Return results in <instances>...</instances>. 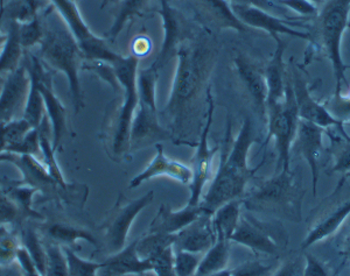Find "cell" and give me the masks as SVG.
<instances>
[{
	"label": "cell",
	"instance_id": "f1b7e54d",
	"mask_svg": "<svg viewBox=\"0 0 350 276\" xmlns=\"http://www.w3.org/2000/svg\"><path fill=\"white\" fill-rule=\"evenodd\" d=\"M230 243L226 238L216 237L214 245L203 254L196 275H206L227 269L230 259Z\"/></svg>",
	"mask_w": 350,
	"mask_h": 276
},
{
	"label": "cell",
	"instance_id": "f35d334b",
	"mask_svg": "<svg viewBox=\"0 0 350 276\" xmlns=\"http://www.w3.org/2000/svg\"><path fill=\"white\" fill-rule=\"evenodd\" d=\"M21 237L8 225H0V267L14 264L16 254L21 249Z\"/></svg>",
	"mask_w": 350,
	"mask_h": 276
},
{
	"label": "cell",
	"instance_id": "1f68e13d",
	"mask_svg": "<svg viewBox=\"0 0 350 276\" xmlns=\"http://www.w3.org/2000/svg\"><path fill=\"white\" fill-rule=\"evenodd\" d=\"M21 241L23 249L32 259L33 264H36L38 271L44 276L47 257H46L44 241L41 239L40 232H38V230L29 225L24 226L21 230Z\"/></svg>",
	"mask_w": 350,
	"mask_h": 276
},
{
	"label": "cell",
	"instance_id": "484cf974",
	"mask_svg": "<svg viewBox=\"0 0 350 276\" xmlns=\"http://www.w3.org/2000/svg\"><path fill=\"white\" fill-rule=\"evenodd\" d=\"M40 234H42L47 241L60 245V246H75L79 240L87 241L96 249H100V241L90 230L84 229L77 225L67 223V221H47L39 227Z\"/></svg>",
	"mask_w": 350,
	"mask_h": 276
},
{
	"label": "cell",
	"instance_id": "ee69618b",
	"mask_svg": "<svg viewBox=\"0 0 350 276\" xmlns=\"http://www.w3.org/2000/svg\"><path fill=\"white\" fill-rule=\"evenodd\" d=\"M273 264H265L257 260H247L231 269V276H271L275 271Z\"/></svg>",
	"mask_w": 350,
	"mask_h": 276
},
{
	"label": "cell",
	"instance_id": "db71d44e",
	"mask_svg": "<svg viewBox=\"0 0 350 276\" xmlns=\"http://www.w3.org/2000/svg\"><path fill=\"white\" fill-rule=\"evenodd\" d=\"M0 1H3V0H0ZM24 4L27 8L29 16L32 18V16H36L39 13L41 0H24Z\"/></svg>",
	"mask_w": 350,
	"mask_h": 276
},
{
	"label": "cell",
	"instance_id": "d4e9b609",
	"mask_svg": "<svg viewBox=\"0 0 350 276\" xmlns=\"http://www.w3.org/2000/svg\"><path fill=\"white\" fill-rule=\"evenodd\" d=\"M202 212L201 204H186V206L178 210H173L171 206L161 204L148 226V232L176 234L191 224V221H196Z\"/></svg>",
	"mask_w": 350,
	"mask_h": 276
},
{
	"label": "cell",
	"instance_id": "836d02e7",
	"mask_svg": "<svg viewBox=\"0 0 350 276\" xmlns=\"http://www.w3.org/2000/svg\"><path fill=\"white\" fill-rule=\"evenodd\" d=\"M148 1L150 0H120V8L107 34L108 39L111 41L116 40L129 21L143 12L145 8L148 6Z\"/></svg>",
	"mask_w": 350,
	"mask_h": 276
},
{
	"label": "cell",
	"instance_id": "ffe728a7",
	"mask_svg": "<svg viewBox=\"0 0 350 276\" xmlns=\"http://www.w3.org/2000/svg\"><path fill=\"white\" fill-rule=\"evenodd\" d=\"M216 241V232L213 225V215L203 212L185 229L175 234L173 249L187 251L196 254H204Z\"/></svg>",
	"mask_w": 350,
	"mask_h": 276
},
{
	"label": "cell",
	"instance_id": "6f0895ef",
	"mask_svg": "<svg viewBox=\"0 0 350 276\" xmlns=\"http://www.w3.org/2000/svg\"><path fill=\"white\" fill-rule=\"evenodd\" d=\"M3 12H4V8H3V4H1V6H0V20H1V16H3ZM6 39H8V36H4V34H1V32H0V52H1V49L4 47Z\"/></svg>",
	"mask_w": 350,
	"mask_h": 276
},
{
	"label": "cell",
	"instance_id": "603a6c76",
	"mask_svg": "<svg viewBox=\"0 0 350 276\" xmlns=\"http://www.w3.org/2000/svg\"><path fill=\"white\" fill-rule=\"evenodd\" d=\"M152 261L143 260L137 252V239L103 261L98 276L142 275L152 273Z\"/></svg>",
	"mask_w": 350,
	"mask_h": 276
},
{
	"label": "cell",
	"instance_id": "e0dca14e",
	"mask_svg": "<svg viewBox=\"0 0 350 276\" xmlns=\"http://www.w3.org/2000/svg\"><path fill=\"white\" fill-rule=\"evenodd\" d=\"M231 5V4H230ZM235 16L239 21L245 25L247 27L258 28L269 33L272 38L277 36H287L305 40L313 44V38L310 33L300 32L295 29V23L293 19H283L280 16H275L272 13L267 12L260 8H251V6H241V5H231Z\"/></svg>",
	"mask_w": 350,
	"mask_h": 276
},
{
	"label": "cell",
	"instance_id": "83f0119b",
	"mask_svg": "<svg viewBox=\"0 0 350 276\" xmlns=\"http://www.w3.org/2000/svg\"><path fill=\"white\" fill-rule=\"evenodd\" d=\"M8 39L0 52V75L10 74L21 66L24 47L19 36V20H12L8 27Z\"/></svg>",
	"mask_w": 350,
	"mask_h": 276
},
{
	"label": "cell",
	"instance_id": "91938a15",
	"mask_svg": "<svg viewBox=\"0 0 350 276\" xmlns=\"http://www.w3.org/2000/svg\"><path fill=\"white\" fill-rule=\"evenodd\" d=\"M312 3H314V4H323L325 3V0H310Z\"/></svg>",
	"mask_w": 350,
	"mask_h": 276
},
{
	"label": "cell",
	"instance_id": "f5cc1de1",
	"mask_svg": "<svg viewBox=\"0 0 350 276\" xmlns=\"http://www.w3.org/2000/svg\"><path fill=\"white\" fill-rule=\"evenodd\" d=\"M0 276H23L21 267L18 262L6 266V267H0Z\"/></svg>",
	"mask_w": 350,
	"mask_h": 276
},
{
	"label": "cell",
	"instance_id": "277c9868",
	"mask_svg": "<svg viewBox=\"0 0 350 276\" xmlns=\"http://www.w3.org/2000/svg\"><path fill=\"white\" fill-rule=\"evenodd\" d=\"M304 190L291 170L275 171L270 178L258 180L245 191L241 203L247 212L264 213L293 223L301 221Z\"/></svg>",
	"mask_w": 350,
	"mask_h": 276
},
{
	"label": "cell",
	"instance_id": "be15d7a7",
	"mask_svg": "<svg viewBox=\"0 0 350 276\" xmlns=\"http://www.w3.org/2000/svg\"><path fill=\"white\" fill-rule=\"evenodd\" d=\"M74 1H76V0H74Z\"/></svg>",
	"mask_w": 350,
	"mask_h": 276
},
{
	"label": "cell",
	"instance_id": "4316f807",
	"mask_svg": "<svg viewBox=\"0 0 350 276\" xmlns=\"http://www.w3.org/2000/svg\"><path fill=\"white\" fill-rule=\"evenodd\" d=\"M335 130L327 128L326 135L330 139V154L333 158L332 173H340L342 178L350 176V135L345 126L334 127Z\"/></svg>",
	"mask_w": 350,
	"mask_h": 276
},
{
	"label": "cell",
	"instance_id": "3957f363",
	"mask_svg": "<svg viewBox=\"0 0 350 276\" xmlns=\"http://www.w3.org/2000/svg\"><path fill=\"white\" fill-rule=\"evenodd\" d=\"M112 66L120 85L122 100L110 115L107 130H104V140L109 156L115 161L120 162L131 152L130 135L132 120L139 103L137 82L139 59L133 54L120 56Z\"/></svg>",
	"mask_w": 350,
	"mask_h": 276
},
{
	"label": "cell",
	"instance_id": "8d00e7d4",
	"mask_svg": "<svg viewBox=\"0 0 350 276\" xmlns=\"http://www.w3.org/2000/svg\"><path fill=\"white\" fill-rule=\"evenodd\" d=\"M23 118L33 128H38L40 126L41 122H44V119L46 118V107H44V98H42L40 90L38 87V84L32 79H31V87H29V92H28Z\"/></svg>",
	"mask_w": 350,
	"mask_h": 276
},
{
	"label": "cell",
	"instance_id": "30bf717a",
	"mask_svg": "<svg viewBox=\"0 0 350 276\" xmlns=\"http://www.w3.org/2000/svg\"><path fill=\"white\" fill-rule=\"evenodd\" d=\"M231 243L242 245L255 254L275 257L288 244L286 230L280 223L265 221L254 213H242Z\"/></svg>",
	"mask_w": 350,
	"mask_h": 276
},
{
	"label": "cell",
	"instance_id": "ab89813d",
	"mask_svg": "<svg viewBox=\"0 0 350 276\" xmlns=\"http://www.w3.org/2000/svg\"><path fill=\"white\" fill-rule=\"evenodd\" d=\"M44 247L47 257L44 276H69L67 257L62 246L46 241Z\"/></svg>",
	"mask_w": 350,
	"mask_h": 276
},
{
	"label": "cell",
	"instance_id": "74e56055",
	"mask_svg": "<svg viewBox=\"0 0 350 276\" xmlns=\"http://www.w3.org/2000/svg\"><path fill=\"white\" fill-rule=\"evenodd\" d=\"M62 249L67 257L69 276H98V271L103 267V261L97 262L84 259L69 246H64Z\"/></svg>",
	"mask_w": 350,
	"mask_h": 276
},
{
	"label": "cell",
	"instance_id": "ba28073f",
	"mask_svg": "<svg viewBox=\"0 0 350 276\" xmlns=\"http://www.w3.org/2000/svg\"><path fill=\"white\" fill-rule=\"evenodd\" d=\"M299 122L298 107L295 103L290 77L287 82L285 99L278 105L267 109L265 145L272 139L275 140V150L278 155L275 171L291 170V152L298 130Z\"/></svg>",
	"mask_w": 350,
	"mask_h": 276
},
{
	"label": "cell",
	"instance_id": "8992f818",
	"mask_svg": "<svg viewBox=\"0 0 350 276\" xmlns=\"http://www.w3.org/2000/svg\"><path fill=\"white\" fill-rule=\"evenodd\" d=\"M350 0H325L323 6L315 16V34H312L313 44L319 41L334 71V95L348 87L347 64L341 56L343 33L349 27Z\"/></svg>",
	"mask_w": 350,
	"mask_h": 276
},
{
	"label": "cell",
	"instance_id": "5b68a950",
	"mask_svg": "<svg viewBox=\"0 0 350 276\" xmlns=\"http://www.w3.org/2000/svg\"><path fill=\"white\" fill-rule=\"evenodd\" d=\"M46 18L44 38L39 44L41 59L49 67L66 75L74 109L79 113L84 107L80 79L83 54L59 14L53 16L49 12Z\"/></svg>",
	"mask_w": 350,
	"mask_h": 276
},
{
	"label": "cell",
	"instance_id": "52a82bcc",
	"mask_svg": "<svg viewBox=\"0 0 350 276\" xmlns=\"http://www.w3.org/2000/svg\"><path fill=\"white\" fill-rule=\"evenodd\" d=\"M138 96L139 103L132 120L130 147L131 150H143L170 140L171 132L161 126L157 109V83L158 71L146 68L138 71Z\"/></svg>",
	"mask_w": 350,
	"mask_h": 276
},
{
	"label": "cell",
	"instance_id": "681fc988",
	"mask_svg": "<svg viewBox=\"0 0 350 276\" xmlns=\"http://www.w3.org/2000/svg\"><path fill=\"white\" fill-rule=\"evenodd\" d=\"M304 266H305L304 258L288 259L277 267L271 276H303Z\"/></svg>",
	"mask_w": 350,
	"mask_h": 276
},
{
	"label": "cell",
	"instance_id": "5bb4252c",
	"mask_svg": "<svg viewBox=\"0 0 350 276\" xmlns=\"http://www.w3.org/2000/svg\"><path fill=\"white\" fill-rule=\"evenodd\" d=\"M292 64L291 71V84L295 94V103L298 107L299 118L313 122L325 130L330 127L345 126L343 122L330 115L325 104L319 103L314 97L310 95V87L306 79H304L297 64Z\"/></svg>",
	"mask_w": 350,
	"mask_h": 276
},
{
	"label": "cell",
	"instance_id": "4fadbf2b",
	"mask_svg": "<svg viewBox=\"0 0 350 276\" xmlns=\"http://www.w3.org/2000/svg\"><path fill=\"white\" fill-rule=\"evenodd\" d=\"M25 66L28 75L36 81L44 98L46 115L52 126L53 147L59 150L67 135V110L53 87V75L44 67V62L38 56L31 55Z\"/></svg>",
	"mask_w": 350,
	"mask_h": 276
},
{
	"label": "cell",
	"instance_id": "7dc6e473",
	"mask_svg": "<svg viewBox=\"0 0 350 276\" xmlns=\"http://www.w3.org/2000/svg\"><path fill=\"white\" fill-rule=\"evenodd\" d=\"M173 246L170 249L163 251L158 257L152 260V273H154L155 276H175L174 269H173Z\"/></svg>",
	"mask_w": 350,
	"mask_h": 276
},
{
	"label": "cell",
	"instance_id": "816d5d0a",
	"mask_svg": "<svg viewBox=\"0 0 350 276\" xmlns=\"http://www.w3.org/2000/svg\"><path fill=\"white\" fill-rule=\"evenodd\" d=\"M16 262L21 267L23 276H44L38 271L36 264H33L32 259L29 258L27 252L23 247L19 249V252L16 254Z\"/></svg>",
	"mask_w": 350,
	"mask_h": 276
},
{
	"label": "cell",
	"instance_id": "7a4b0ae2",
	"mask_svg": "<svg viewBox=\"0 0 350 276\" xmlns=\"http://www.w3.org/2000/svg\"><path fill=\"white\" fill-rule=\"evenodd\" d=\"M215 59V49L207 40H183L180 44L171 94L163 110V115L171 119L174 128L179 130L183 126L211 75Z\"/></svg>",
	"mask_w": 350,
	"mask_h": 276
},
{
	"label": "cell",
	"instance_id": "11a10c76",
	"mask_svg": "<svg viewBox=\"0 0 350 276\" xmlns=\"http://www.w3.org/2000/svg\"><path fill=\"white\" fill-rule=\"evenodd\" d=\"M340 253L342 254L345 260L348 261L350 264V229L347 233L346 237L343 239L342 247H341Z\"/></svg>",
	"mask_w": 350,
	"mask_h": 276
},
{
	"label": "cell",
	"instance_id": "60d3db41",
	"mask_svg": "<svg viewBox=\"0 0 350 276\" xmlns=\"http://www.w3.org/2000/svg\"><path fill=\"white\" fill-rule=\"evenodd\" d=\"M44 26L39 13L27 21H19V36L24 49L40 44L44 38Z\"/></svg>",
	"mask_w": 350,
	"mask_h": 276
},
{
	"label": "cell",
	"instance_id": "b9f144b4",
	"mask_svg": "<svg viewBox=\"0 0 350 276\" xmlns=\"http://www.w3.org/2000/svg\"><path fill=\"white\" fill-rule=\"evenodd\" d=\"M173 256V269L175 276H196L202 254L174 249Z\"/></svg>",
	"mask_w": 350,
	"mask_h": 276
},
{
	"label": "cell",
	"instance_id": "d590c367",
	"mask_svg": "<svg viewBox=\"0 0 350 276\" xmlns=\"http://www.w3.org/2000/svg\"><path fill=\"white\" fill-rule=\"evenodd\" d=\"M8 196L16 202V206H19L21 213L24 215L25 219H36V221H44V217L40 212L33 209V198L36 193H39L36 188L21 184V186H12L5 190Z\"/></svg>",
	"mask_w": 350,
	"mask_h": 276
},
{
	"label": "cell",
	"instance_id": "680465c9",
	"mask_svg": "<svg viewBox=\"0 0 350 276\" xmlns=\"http://www.w3.org/2000/svg\"><path fill=\"white\" fill-rule=\"evenodd\" d=\"M196 276H231V269H223V271H219V272L211 273V274H206V275Z\"/></svg>",
	"mask_w": 350,
	"mask_h": 276
},
{
	"label": "cell",
	"instance_id": "7c38bea8",
	"mask_svg": "<svg viewBox=\"0 0 350 276\" xmlns=\"http://www.w3.org/2000/svg\"><path fill=\"white\" fill-rule=\"evenodd\" d=\"M207 115L206 122L203 125L200 133L199 141L196 145V153L191 158V181L189 183V198L187 204L199 206L203 196V189L207 186L213 176V165L216 153L219 152V147H213L209 145V133H211L213 115H214V99L211 96V87L207 89Z\"/></svg>",
	"mask_w": 350,
	"mask_h": 276
},
{
	"label": "cell",
	"instance_id": "cb8c5ba5",
	"mask_svg": "<svg viewBox=\"0 0 350 276\" xmlns=\"http://www.w3.org/2000/svg\"><path fill=\"white\" fill-rule=\"evenodd\" d=\"M275 47V54L264 69V76L267 85V111L275 107L285 99L287 82L290 76L287 75L286 64L284 62V53L286 51V44L278 36H273Z\"/></svg>",
	"mask_w": 350,
	"mask_h": 276
},
{
	"label": "cell",
	"instance_id": "2e32d148",
	"mask_svg": "<svg viewBox=\"0 0 350 276\" xmlns=\"http://www.w3.org/2000/svg\"><path fill=\"white\" fill-rule=\"evenodd\" d=\"M326 135V130L323 127L300 119L297 135L292 145V150H295L298 154L301 155L310 167L312 193L314 197L318 195V183L320 178L319 160H320V155L325 150L323 148V135Z\"/></svg>",
	"mask_w": 350,
	"mask_h": 276
},
{
	"label": "cell",
	"instance_id": "8fae6325",
	"mask_svg": "<svg viewBox=\"0 0 350 276\" xmlns=\"http://www.w3.org/2000/svg\"><path fill=\"white\" fill-rule=\"evenodd\" d=\"M51 3L79 44L84 59L110 64L120 59L122 55L113 52L103 38L92 32L74 0H51Z\"/></svg>",
	"mask_w": 350,
	"mask_h": 276
},
{
	"label": "cell",
	"instance_id": "d6986e66",
	"mask_svg": "<svg viewBox=\"0 0 350 276\" xmlns=\"http://www.w3.org/2000/svg\"><path fill=\"white\" fill-rule=\"evenodd\" d=\"M349 215L350 198L326 206L323 212L315 216L308 226L307 236L301 243L304 252H306L307 249L319 241L326 240L327 238L333 236L346 221L347 218L349 217Z\"/></svg>",
	"mask_w": 350,
	"mask_h": 276
},
{
	"label": "cell",
	"instance_id": "f907efd6",
	"mask_svg": "<svg viewBox=\"0 0 350 276\" xmlns=\"http://www.w3.org/2000/svg\"><path fill=\"white\" fill-rule=\"evenodd\" d=\"M231 5H241V6H251V8H260L269 13H280L284 14L283 8L273 3L272 0H230Z\"/></svg>",
	"mask_w": 350,
	"mask_h": 276
},
{
	"label": "cell",
	"instance_id": "c3c4849f",
	"mask_svg": "<svg viewBox=\"0 0 350 276\" xmlns=\"http://www.w3.org/2000/svg\"><path fill=\"white\" fill-rule=\"evenodd\" d=\"M280 4L307 18H315L319 12L317 4L310 0H280Z\"/></svg>",
	"mask_w": 350,
	"mask_h": 276
},
{
	"label": "cell",
	"instance_id": "e575fe53",
	"mask_svg": "<svg viewBox=\"0 0 350 276\" xmlns=\"http://www.w3.org/2000/svg\"><path fill=\"white\" fill-rule=\"evenodd\" d=\"M33 130L24 118L0 124V153H6L8 148L16 146Z\"/></svg>",
	"mask_w": 350,
	"mask_h": 276
},
{
	"label": "cell",
	"instance_id": "4dcf8cb0",
	"mask_svg": "<svg viewBox=\"0 0 350 276\" xmlns=\"http://www.w3.org/2000/svg\"><path fill=\"white\" fill-rule=\"evenodd\" d=\"M203 8L222 28H230L239 33L247 32L249 27L239 21L228 0H200Z\"/></svg>",
	"mask_w": 350,
	"mask_h": 276
},
{
	"label": "cell",
	"instance_id": "6125c7cd",
	"mask_svg": "<svg viewBox=\"0 0 350 276\" xmlns=\"http://www.w3.org/2000/svg\"><path fill=\"white\" fill-rule=\"evenodd\" d=\"M125 276H142V275H125Z\"/></svg>",
	"mask_w": 350,
	"mask_h": 276
},
{
	"label": "cell",
	"instance_id": "f546056e",
	"mask_svg": "<svg viewBox=\"0 0 350 276\" xmlns=\"http://www.w3.org/2000/svg\"><path fill=\"white\" fill-rule=\"evenodd\" d=\"M241 208V199H234L219 206V209L213 213V225L215 229L216 237H223L231 240L242 215Z\"/></svg>",
	"mask_w": 350,
	"mask_h": 276
},
{
	"label": "cell",
	"instance_id": "ac0fdd59",
	"mask_svg": "<svg viewBox=\"0 0 350 276\" xmlns=\"http://www.w3.org/2000/svg\"><path fill=\"white\" fill-rule=\"evenodd\" d=\"M155 148H157L155 155L151 162L145 167V169L142 173L137 174L135 178H132L129 188L135 189L145 182L155 178H161V176H166V178L179 182L181 184L189 186L191 181V167L185 165L183 162L168 158L163 152L161 143H157Z\"/></svg>",
	"mask_w": 350,
	"mask_h": 276
},
{
	"label": "cell",
	"instance_id": "44dd1931",
	"mask_svg": "<svg viewBox=\"0 0 350 276\" xmlns=\"http://www.w3.org/2000/svg\"><path fill=\"white\" fill-rule=\"evenodd\" d=\"M234 64L237 75L250 96L259 118L267 122V85L264 71L260 70L254 62L247 59V56L242 54L236 56Z\"/></svg>",
	"mask_w": 350,
	"mask_h": 276
},
{
	"label": "cell",
	"instance_id": "6da1fadb",
	"mask_svg": "<svg viewBox=\"0 0 350 276\" xmlns=\"http://www.w3.org/2000/svg\"><path fill=\"white\" fill-rule=\"evenodd\" d=\"M257 141L255 125L250 118H244L239 135L234 139L231 138L230 120L228 122L219 166L213 175L207 193L203 195L200 203L204 211L213 215L228 202L243 197L247 184L265 161V158H262L258 166L254 168L249 166V152Z\"/></svg>",
	"mask_w": 350,
	"mask_h": 276
},
{
	"label": "cell",
	"instance_id": "7402d4cb",
	"mask_svg": "<svg viewBox=\"0 0 350 276\" xmlns=\"http://www.w3.org/2000/svg\"><path fill=\"white\" fill-rule=\"evenodd\" d=\"M160 16L163 21V40L159 54L151 68L159 71L161 68L176 57L180 44H183V25L178 13L167 0H160Z\"/></svg>",
	"mask_w": 350,
	"mask_h": 276
},
{
	"label": "cell",
	"instance_id": "f6af8a7d",
	"mask_svg": "<svg viewBox=\"0 0 350 276\" xmlns=\"http://www.w3.org/2000/svg\"><path fill=\"white\" fill-rule=\"evenodd\" d=\"M304 260L303 276H336L334 269L330 267L328 262H323L310 253L305 252Z\"/></svg>",
	"mask_w": 350,
	"mask_h": 276
},
{
	"label": "cell",
	"instance_id": "7bdbcfd3",
	"mask_svg": "<svg viewBox=\"0 0 350 276\" xmlns=\"http://www.w3.org/2000/svg\"><path fill=\"white\" fill-rule=\"evenodd\" d=\"M26 221L16 202L8 196L5 190L0 189V225L21 226Z\"/></svg>",
	"mask_w": 350,
	"mask_h": 276
},
{
	"label": "cell",
	"instance_id": "94428289",
	"mask_svg": "<svg viewBox=\"0 0 350 276\" xmlns=\"http://www.w3.org/2000/svg\"><path fill=\"white\" fill-rule=\"evenodd\" d=\"M347 69H350V66H347Z\"/></svg>",
	"mask_w": 350,
	"mask_h": 276
},
{
	"label": "cell",
	"instance_id": "bcb514c9",
	"mask_svg": "<svg viewBox=\"0 0 350 276\" xmlns=\"http://www.w3.org/2000/svg\"><path fill=\"white\" fill-rule=\"evenodd\" d=\"M92 64H89V66L87 64L82 67V69L95 72L96 75L100 76V79L105 81L116 92H120V85L118 83L117 76H116L113 66L107 64V62H95V61H92Z\"/></svg>",
	"mask_w": 350,
	"mask_h": 276
},
{
	"label": "cell",
	"instance_id": "9f6ffc18",
	"mask_svg": "<svg viewBox=\"0 0 350 276\" xmlns=\"http://www.w3.org/2000/svg\"><path fill=\"white\" fill-rule=\"evenodd\" d=\"M14 158H16V154H12V153H0V162L13 163Z\"/></svg>",
	"mask_w": 350,
	"mask_h": 276
},
{
	"label": "cell",
	"instance_id": "9a60e30c",
	"mask_svg": "<svg viewBox=\"0 0 350 276\" xmlns=\"http://www.w3.org/2000/svg\"><path fill=\"white\" fill-rule=\"evenodd\" d=\"M29 87L31 79L25 64L8 74L0 91V124L19 119V115L23 118Z\"/></svg>",
	"mask_w": 350,
	"mask_h": 276
},
{
	"label": "cell",
	"instance_id": "9c48e42d",
	"mask_svg": "<svg viewBox=\"0 0 350 276\" xmlns=\"http://www.w3.org/2000/svg\"><path fill=\"white\" fill-rule=\"evenodd\" d=\"M154 193L148 191L142 197L129 199L120 193L115 206L100 224V247L110 254L118 252L128 245V237L133 221L145 208L151 204Z\"/></svg>",
	"mask_w": 350,
	"mask_h": 276
},
{
	"label": "cell",
	"instance_id": "d6a6232c",
	"mask_svg": "<svg viewBox=\"0 0 350 276\" xmlns=\"http://www.w3.org/2000/svg\"><path fill=\"white\" fill-rule=\"evenodd\" d=\"M175 234L146 232L137 239V252L143 260L152 261L174 244Z\"/></svg>",
	"mask_w": 350,
	"mask_h": 276
}]
</instances>
